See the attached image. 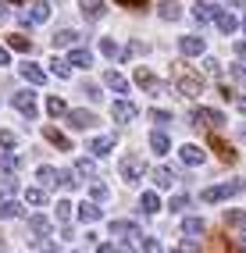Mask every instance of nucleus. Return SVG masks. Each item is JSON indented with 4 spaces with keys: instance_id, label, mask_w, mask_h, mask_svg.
<instances>
[{
    "instance_id": "473e14b6",
    "label": "nucleus",
    "mask_w": 246,
    "mask_h": 253,
    "mask_svg": "<svg viewBox=\"0 0 246 253\" xmlns=\"http://www.w3.org/2000/svg\"><path fill=\"white\" fill-rule=\"evenodd\" d=\"M100 54H104V57H111V61H118V57H125L122 50H118V43H114V40H107V36L100 40Z\"/></svg>"
},
{
    "instance_id": "4d7b16f0",
    "label": "nucleus",
    "mask_w": 246,
    "mask_h": 253,
    "mask_svg": "<svg viewBox=\"0 0 246 253\" xmlns=\"http://www.w3.org/2000/svg\"><path fill=\"white\" fill-rule=\"evenodd\" d=\"M232 50H236V57H243V61H246V43H236Z\"/></svg>"
},
{
    "instance_id": "a19ab883",
    "label": "nucleus",
    "mask_w": 246,
    "mask_h": 253,
    "mask_svg": "<svg viewBox=\"0 0 246 253\" xmlns=\"http://www.w3.org/2000/svg\"><path fill=\"white\" fill-rule=\"evenodd\" d=\"M75 171H79V175H93L96 168H93V161H89V157H79V161H75Z\"/></svg>"
},
{
    "instance_id": "e433bc0d",
    "label": "nucleus",
    "mask_w": 246,
    "mask_h": 253,
    "mask_svg": "<svg viewBox=\"0 0 246 253\" xmlns=\"http://www.w3.org/2000/svg\"><path fill=\"white\" fill-rule=\"evenodd\" d=\"M25 204H32V207L46 204V193H43V189H36V185H32V189H25Z\"/></svg>"
},
{
    "instance_id": "2eb2a0df",
    "label": "nucleus",
    "mask_w": 246,
    "mask_h": 253,
    "mask_svg": "<svg viewBox=\"0 0 246 253\" xmlns=\"http://www.w3.org/2000/svg\"><path fill=\"white\" fill-rule=\"evenodd\" d=\"M68 64H72V68H89V64H93V54H89L86 46H72Z\"/></svg>"
},
{
    "instance_id": "6ab92c4d",
    "label": "nucleus",
    "mask_w": 246,
    "mask_h": 253,
    "mask_svg": "<svg viewBox=\"0 0 246 253\" xmlns=\"http://www.w3.org/2000/svg\"><path fill=\"white\" fill-rule=\"evenodd\" d=\"M157 14L164 22H178V18H182V7H178L175 0H164V4H157Z\"/></svg>"
},
{
    "instance_id": "f257e3e1",
    "label": "nucleus",
    "mask_w": 246,
    "mask_h": 253,
    "mask_svg": "<svg viewBox=\"0 0 246 253\" xmlns=\"http://www.w3.org/2000/svg\"><path fill=\"white\" fill-rule=\"evenodd\" d=\"M171 82H175V89L182 93V96H189V100H196V96L204 93V75L193 72L189 64H182V61L171 64Z\"/></svg>"
},
{
    "instance_id": "1a4fd4ad",
    "label": "nucleus",
    "mask_w": 246,
    "mask_h": 253,
    "mask_svg": "<svg viewBox=\"0 0 246 253\" xmlns=\"http://www.w3.org/2000/svg\"><path fill=\"white\" fill-rule=\"evenodd\" d=\"M68 125L79 128V132H86V128L96 125V114L93 111H68Z\"/></svg>"
},
{
    "instance_id": "f704fd0d",
    "label": "nucleus",
    "mask_w": 246,
    "mask_h": 253,
    "mask_svg": "<svg viewBox=\"0 0 246 253\" xmlns=\"http://www.w3.org/2000/svg\"><path fill=\"white\" fill-rule=\"evenodd\" d=\"M22 214V204H14V200H0V217H18Z\"/></svg>"
},
{
    "instance_id": "338daca9",
    "label": "nucleus",
    "mask_w": 246,
    "mask_h": 253,
    "mask_svg": "<svg viewBox=\"0 0 246 253\" xmlns=\"http://www.w3.org/2000/svg\"><path fill=\"white\" fill-rule=\"evenodd\" d=\"M178 253H182V250H178Z\"/></svg>"
},
{
    "instance_id": "4468645a",
    "label": "nucleus",
    "mask_w": 246,
    "mask_h": 253,
    "mask_svg": "<svg viewBox=\"0 0 246 253\" xmlns=\"http://www.w3.org/2000/svg\"><path fill=\"white\" fill-rule=\"evenodd\" d=\"M193 18L200 22V25H207V22H214V18H218V4H207V0H200V4L193 7Z\"/></svg>"
},
{
    "instance_id": "5fc2aeb1",
    "label": "nucleus",
    "mask_w": 246,
    "mask_h": 253,
    "mask_svg": "<svg viewBox=\"0 0 246 253\" xmlns=\"http://www.w3.org/2000/svg\"><path fill=\"white\" fill-rule=\"evenodd\" d=\"M7 50H11V46H0V68H4V64H11V57H7Z\"/></svg>"
},
{
    "instance_id": "79ce46f5",
    "label": "nucleus",
    "mask_w": 246,
    "mask_h": 253,
    "mask_svg": "<svg viewBox=\"0 0 246 253\" xmlns=\"http://www.w3.org/2000/svg\"><path fill=\"white\" fill-rule=\"evenodd\" d=\"M136 54H146V46H143L139 40H132V43L125 46V57H122V61H128V57H136Z\"/></svg>"
},
{
    "instance_id": "49530a36",
    "label": "nucleus",
    "mask_w": 246,
    "mask_h": 253,
    "mask_svg": "<svg viewBox=\"0 0 246 253\" xmlns=\"http://www.w3.org/2000/svg\"><path fill=\"white\" fill-rule=\"evenodd\" d=\"M168 207H171V211H186V207H189V196H186V193H178V196L171 200Z\"/></svg>"
},
{
    "instance_id": "0eeeda50",
    "label": "nucleus",
    "mask_w": 246,
    "mask_h": 253,
    "mask_svg": "<svg viewBox=\"0 0 246 253\" xmlns=\"http://www.w3.org/2000/svg\"><path fill=\"white\" fill-rule=\"evenodd\" d=\"M11 104L18 107V111H22V114L29 118V122H32V118L40 114V107H36V93H14V96H11Z\"/></svg>"
},
{
    "instance_id": "4be33fe9",
    "label": "nucleus",
    "mask_w": 246,
    "mask_h": 253,
    "mask_svg": "<svg viewBox=\"0 0 246 253\" xmlns=\"http://www.w3.org/2000/svg\"><path fill=\"white\" fill-rule=\"evenodd\" d=\"M89 150H93L96 157L111 154V150H114V136H96V139H89Z\"/></svg>"
},
{
    "instance_id": "f8f14e48",
    "label": "nucleus",
    "mask_w": 246,
    "mask_h": 253,
    "mask_svg": "<svg viewBox=\"0 0 246 253\" xmlns=\"http://www.w3.org/2000/svg\"><path fill=\"white\" fill-rule=\"evenodd\" d=\"M204 36H182L178 40V50H182V54H189V57H200L204 54Z\"/></svg>"
},
{
    "instance_id": "39448f33",
    "label": "nucleus",
    "mask_w": 246,
    "mask_h": 253,
    "mask_svg": "<svg viewBox=\"0 0 246 253\" xmlns=\"http://www.w3.org/2000/svg\"><path fill=\"white\" fill-rule=\"evenodd\" d=\"M207 146H210V150L218 154V161H221V164H236V161H239V154H236V150L228 146V143H225L221 136H218V132H214V136L207 139Z\"/></svg>"
},
{
    "instance_id": "4c0bfd02",
    "label": "nucleus",
    "mask_w": 246,
    "mask_h": 253,
    "mask_svg": "<svg viewBox=\"0 0 246 253\" xmlns=\"http://www.w3.org/2000/svg\"><path fill=\"white\" fill-rule=\"evenodd\" d=\"M46 111H50L54 118H61V114H68V107H64V100H61V96H50V100H46Z\"/></svg>"
},
{
    "instance_id": "20e7f679",
    "label": "nucleus",
    "mask_w": 246,
    "mask_h": 253,
    "mask_svg": "<svg viewBox=\"0 0 246 253\" xmlns=\"http://www.w3.org/2000/svg\"><path fill=\"white\" fill-rule=\"evenodd\" d=\"M236 193H243V182H225V185H210V189H204V193H200V200H204V204H214V200L236 196Z\"/></svg>"
},
{
    "instance_id": "58836bf2",
    "label": "nucleus",
    "mask_w": 246,
    "mask_h": 253,
    "mask_svg": "<svg viewBox=\"0 0 246 253\" xmlns=\"http://www.w3.org/2000/svg\"><path fill=\"white\" fill-rule=\"evenodd\" d=\"M204 72H207L210 79H218V75H221V61H218V57H207V61H204Z\"/></svg>"
},
{
    "instance_id": "c9c22d12",
    "label": "nucleus",
    "mask_w": 246,
    "mask_h": 253,
    "mask_svg": "<svg viewBox=\"0 0 246 253\" xmlns=\"http://www.w3.org/2000/svg\"><path fill=\"white\" fill-rule=\"evenodd\" d=\"M50 75H57V79H68V75H72V64L54 57V61H50Z\"/></svg>"
},
{
    "instance_id": "69168bd1",
    "label": "nucleus",
    "mask_w": 246,
    "mask_h": 253,
    "mask_svg": "<svg viewBox=\"0 0 246 253\" xmlns=\"http://www.w3.org/2000/svg\"><path fill=\"white\" fill-rule=\"evenodd\" d=\"M243 32H246V18H243Z\"/></svg>"
},
{
    "instance_id": "b1692460",
    "label": "nucleus",
    "mask_w": 246,
    "mask_h": 253,
    "mask_svg": "<svg viewBox=\"0 0 246 253\" xmlns=\"http://www.w3.org/2000/svg\"><path fill=\"white\" fill-rule=\"evenodd\" d=\"M225 228L246 232V211H228V214H225Z\"/></svg>"
},
{
    "instance_id": "37998d69",
    "label": "nucleus",
    "mask_w": 246,
    "mask_h": 253,
    "mask_svg": "<svg viewBox=\"0 0 246 253\" xmlns=\"http://www.w3.org/2000/svg\"><path fill=\"white\" fill-rule=\"evenodd\" d=\"M72 217V204L68 200H57V221H68Z\"/></svg>"
},
{
    "instance_id": "0e129e2a",
    "label": "nucleus",
    "mask_w": 246,
    "mask_h": 253,
    "mask_svg": "<svg viewBox=\"0 0 246 253\" xmlns=\"http://www.w3.org/2000/svg\"><path fill=\"white\" fill-rule=\"evenodd\" d=\"M0 253H4V239H0Z\"/></svg>"
},
{
    "instance_id": "09e8293b",
    "label": "nucleus",
    "mask_w": 246,
    "mask_h": 253,
    "mask_svg": "<svg viewBox=\"0 0 246 253\" xmlns=\"http://www.w3.org/2000/svg\"><path fill=\"white\" fill-rule=\"evenodd\" d=\"M200 250V243H196V235H186L182 239V253H196Z\"/></svg>"
},
{
    "instance_id": "c03bdc74",
    "label": "nucleus",
    "mask_w": 246,
    "mask_h": 253,
    "mask_svg": "<svg viewBox=\"0 0 246 253\" xmlns=\"http://www.w3.org/2000/svg\"><path fill=\"white\" fill-rule=\"evenodd\" d=\"M150 122H157V125H168V122H171V114H168V111H161V107H154V111H150Z\"/></svg>"
},
{
    "instance_id": "13d9d810",
    "label": "nucleus",
    "mask_w": 246,
    "mask_h": 253,
    "mask_svg": "<svg viewBox=\"0 0 246 253\" xmlns=\"http://www.w3.org/2000/svg\"><path fill=\"white\" fill-rule=\"evenodd\" d=\"M118 253H136V246H132V243H122V246H118Z\"/></svg>"
},
{
    "instance_id": "bb28decb",
    "label": "nucleus",
    "mask_w": 246,
    "mask_h": 253,
    "mask_svg": "<svg viewBox=\"0 0 246 253\" xmlns=\"http://www.w3.org/2000/svg\"><path fill=\"white\" fill-rule=\"evenodd\" d=\"M7 46H11V50H22V54H29V50H32V40L22 36V32H11V36H7Z\"/></svg>"
},
{
    "instance_id": "423d86ee",
    "label": "nucleus",
    "mask_w": 246,
    "mask_h": 253,
    "mask_svg": "<svg viewBox=\"0 0 246 253\" xmlns=\"http://www.w3.org/2000/svg\"><path fill=\"white\" fill-rule=\"evenodd\" d=\"M136 86H143V89H150V93H168V86L164 82H157V75L150 72V68H136Z\"/></svg>"
},
{
    "instance_id": "7c9ffc66",
    "label": "nucleus",
    "mask_w": 246,
    "mask_h": 253,
    "mask_svg": "<svg viewBox=\"0 0 246 253\" xmlns=\"http://www.w3.org/2000/svg\"><path fill=\"white\" fill-rule=\"evenodd\" d=\"M29 232H36L40 239H43V235L50 232V221H46V217H40V214H32V217H29Z\"/></svg>"
},
{
    "instance_id": "e2e57ef3",
    "label": "nucleus",
    "mask_w": 246,
    "mask_h": 253,
    "mask_svg": "<svg viewBox=\"0 0 246 253\" xmlns=\"http://www.w3.org/2000/svg\"><path fill=\"white\" fill-rule=\"evenodd\" d=\"M7 4H25V0H7Z\"/></svg>"
},
{
    "instance_id": "052dcab7",
    "label": "nucleus",
    "mask_w": 246,
    "mask_h": 253,
    "mask_svg": "<svg viewBox=\"0 0 246 253\" xmlns=\"http://www.w3.org/2000/svg\"><path fill=\"white\" fill-rule=\"evenodd\" d=\"M228 4H232V7H243V11H246V0H228Z\"/></svg>"
},
{
    "instance_id": "603ef678",
    "label": "nucleus",
    "mask_w": 246,
    "mask_h": 253,
    "mask_svg": "<svg viewBox=\"0 0 246 253\" xmlns=\"http://www.w3.org/2000/svg\"><path fill=\"white\" fill-rule=\"evenodd\" d=\"M143 253H161V243L157 239H143Z\"/></svg>"
},
{
    "instance_id": "c85d7f7f",
    "label": "nucleus",
    "mask_w": 246,
    "mask_h": 253,
    "mask_svg": "<svg viewBox=\"0 0 246 253\" xmlns=\"http://www.w3.org/2000/svg\"><path fill=\"white\" fill-rule=\"evenodd\" d=\"M36 175H40V182H43V185H61V171H54L50 164H43Z\"/></svg>"
},
{
    "instance_id": "a211bd4d",
    "label": "nucleus",
    "mask_w": 246,
    "mask_h": 253,
    "mask_svg": "<svg viewBox=\"0 0 246 253\" xmlns=\"http://www.w3.org/2000/svg\"><path fill=\"white\" fill-rule=\"evenodd\" d=\"M111 235H125V239H139V228L132 225V221H111Z\"/></svg>"
},
{
    "instance_id": "a878e982",
    "label": "nucleus",
    "mask_w": 246,
    "mask_h": 253,
    "mask_svg": "<svg viewBox=\"0 0 246 253\" xmlns=\"http://www.w3.org/2000/svg\"><path fill=\"white\" fill-rule=\"evenodd\" d=\"M139 211H143V214H157V211H161L157 193H143V196H139Z\"/></svg>"
},
{
    "instance_id": "9b49d317",
    "label": "nucleus",
    "mask_w": 246,
    "mask_h": 253,
    "mask_svg": "<svg viewBox=\"0 0 246 253\" xmlns=\"http://www.w3.org/2000/svg\"><path fill=\"white\" fill-rule=\"evenodd\" d=\"M178 157H182V164H189V168H200L207 154H204V150H200V146H193V143H186L182 150H178Z\"/></svg>"
},
{
    "instance_id": "680f3d73",
    "label": "nucleus",
    "mask_w": 246,
    "mask_h": 253,
    "mask_svg": "<svg viewBox=\"0 0 246 253\" xmlns=\"http://www.w3.org/2000/svg\"><path fill=\"white\" fill-rule=\"evenodd\" d=\"M0 18H7V4H0Z\"/></svg>"
},
{
    "instance_id": "6e6d98bb",
    "label": "nucleus",
    "mask_w": 246,
    "mask_h": 253,
    "mask_svg": "<svg viewBox=\"0 0 246 253\" xmlns=\"http://www.w3.org/2000/svg\"><path fill=\"white\" fill-rule=\"evenodd\" d=\"M96 253H118V246H111V243H104V246H96Z\"/></svg>"
},
{
    "instance_id": "9d476101",
    "label": "nucleus",
    "mask_w": 246,
    "mask_h": 253,
    "mask_svg": "<svg viewBox=\"0 0 246 253\" xmlns=\"http://www.w3.org/2000/svg\"><path fill=\"white\" fill-rule=\"evenodd\" d=\"M18 72H22V79L29 82V86H43V82H46V72L40 68V64H29V61H25Z\"/></svg>"
},
{
    "instance_id": "6e6552de",
    "label": "nucleus",
    "mask_w": 246,
    "mask_h": 253,
    "mask_svg": "<svg viewBox=\"0 0 246 253\" xmlns=\"http://www.w3.org/2000/svg\"><path fill=\"white\" fill-rule=\"evenodd\" d=\"M136 114H139V107L128 104V100H114V104H111V118H114V122H136Z\"/></svg>"
},
{
    "instance_id": "bf43d9fd",
    "label": "nucleus",
    "mask_w": 246,
    "mask_h": 253,
    "mask_svg": "<svg viewBox=\"0 0 246 253\" xmlns=\"http://www.w3.org/2000/svg\"><path fill=\"white\" fill-rule=\"evenodd\" d=\"M236 107H239V111L246 114V96H236Z\"/></svg>"
},
{
    "instance_id": "393cba45",
    "label": "nucleus",
    "mask_w": 246,
    "mask_h": 253,
    "mask_svg": "<svg viewBox=\"0 0 246 253\" xmlns=\"http://www.w3.org/2000/svg\"><path fill=\"white\" fill-rule=\"evenodd\" d=\"M150 146H154V154H168V150H171V139L157 128V132H150Z\"/></svg>"
},
{
    "instance_id": "5701e85b",
    "label": "nucleus",
    "mask_w": 246,
    "mask_h": 253,
    "mask_svg": "<svg viewBox=\"0 0 246 253\" xmlns=\"http://www.w3.org/2000/svg\"><path fill=\"white\" fill-rule=\"evenodd\" d=\"M100 217H104V211L96 207V204H82V207H79V221L93 225V221H100Z\"/></svg>"
},
{
    "instance_id": "7ed1b4c3",
    "label": "nucleus",
    "mask_w": 246,
    "mask_h": 253,
    "mask_svg": "<svg viewBox=\"0 0 246 253\" xmlns=\"http://www.w3.org/2000/svg\"><path fill=\"white\" fill-rule=\"evenodd\" d=\"M193 125H204V128H221L225 125V114L221 111H214V107H196L193 111Z\"/></svg>"
},
{
    "instance_id": "c756f323",
    "label": "nucleus",
    "mask_w": 246,
    "mask_h": 253,
    "mask_svg": "<svg viewBox=\"0 0 246 253\" xmlns=\"http://www.w3.org/2000/svg\"><path fill=\"white\" fill-rule=\"evenodd\" d=\"M182 232H186V235H204L207 225H204V217H186V221H182Z\"/></svg>"
},
{
    "instance_id": "72a5a7b5",
    "label": "nucleus",
    "mask_w": 246,
    "mask_h": 253,
    "mask_svg": "<svg viewBox=\"0 0 246 253\" xmlns=\"http://www.w3.org/2000/svg\"><path fill=\"white\" fill-rule=\"evenodd\" d=\"M207 253H232V250H228V235H210Z\"/></svg>"
},
{
    "instance_id": "8fccbe9b",
    "label": "nucleus",
    "mask_w": 246,
    "mask_h": 253,
    "mask_svg": "<svg viewBox=\"0 0 246 253\" xmlns=\"http://www.w3.org/2000/svg\"><path fill=\"white\" fill-rule=\"evenodd\" d=\"M61 185H64V189H75V185H79V178H75L72 171H61Z\"/></svg>"
},
{
    "instance_id": "3c124183",
    "label": "nucleus",
    "mask_w": 246,
    "mask_h": 253,
    "mask_svg": "<svg viewBox=\"0 0 246 253\" xmlns=\"http://www.w3.org/2000/svg\"><path fill=\"white\" fill-rule=\"evenodd\" d=\"M89 193H93V200H104V196H107V185H104V182H93Z\"/></svg>"
},
{
    "instance_id": "2f4dec72",
    "label": "nucleus",
    "mask_w": 246,
    "mask_h": 253,
    "mask_svg": "<svg viewBox=\"0 0 246 253\" xmlns=\"http://www.w3.org/2000/svg\"><path fill=\"white\" fill-rule=\"evenodd\" d=\"M75 43H79V32H72V29H64V32L54 36V50L57 46H75Z\"/></svg>"
},
{
    "instance_id": "ea45409f",
    "label": "nucleus",
    "mask_w": 246,
    "mask_h": 253,
    "mask_svg": "<svg viewBox=\"0 0 246 253\" xmlns=\"http://www.w3.org/2000/svg\"><path fill=\"white\" fill-rule=\"evenodd\" d=\"M118 7H132V11H146L150 7V0H114Z\"/></svg>"
},
{
    "instance_id": "f03ea898",
    "label": "nucleus",
    "mask_w": 246,
    "mask_h": 253,
    "mask_svg": "<svg viewBox=\"0 0 246 253\" xmlns=\"http://www.w3.org/2000/svg\"><path fill=\"white\" fill-rule=\"evenodd\" d=\"M118 171H122L125 182H136V178H143V171H146V161H143L139 154H125V157L118 161Z\"/></svg>"
},
{
    "instance_id": "de8ad7c7",
    "label": "nucleus",
    "mask_w": 246,
    "mask_h": 253,
    "mask_svg": "<svg viewBox=\"0 0 246 253\" xmlns=\"http://www.w3.org/2000/svg\"><path fill=\"white\" fill-rule=\"evenodd\" d=\"M0 161H4V168H7V171H14V168H18V157H14L11 150H4V154H0Z\"/></svg>"
},
{
    "instance_id": "ddd939ff",
    "label": "nucleus",
    "mask_w": 246,
    "mask_h": 253,
    "mask_svg": "<svg viewBox=\"0 0 246 253\" xmlns=\"http://www.w3.org/2000/svg\"><path fill=\"white\" fill-rule=\"evenodd\" d=\"M43 139L50 143V146H57V150H72V139L64 136V132H57L54 125H43Z\"/></svg>"
},
{
    "instance_id": "dca6fc26",
    "label": "nucleus",
    "mask_w": 246,
    "mask_h": 253,
    "mask_svg": "<svg viewBox=\"0 0 246 253\" xmlns=\"http://www.w3.org/2000/svg\"><path fill=\"white\" fill-rule=\"evenodd\" d=\"M82 14H86L89 22H100L107 14V7H104V0H82Z\"/></svg>"
},
{
    "instance_id": "a18cd8bd",
    "label": "nucleus",
    "mask_w": 246,
    "mask_h": 253,
    "mask_svg": "<svg viewBox=\"0 0 246 253\" xmlns=\"http://www.w3.org/2000/svg\"><path fill=\"white\" fill-rule=\"evenodd\" d=\"M14 143H18V136H14V132H7V128H0V146H14Z\"/></svg>"
},
{
    "instance_id": "412c9836",
    "label": "nucleus",
    "mask_w": 246,
    "mask_h": 253,
    "mask_svg": "<svg viewBox=\"0 0 246 253\" xmlns=\"http://www.w3.org/2000/svg\"><path fill=\"white\" fill-rule=\"evenodd\" d=\"M104 82H107V86H111L114 93H128V79H125L122 72H114V68H111V72L104 75Z\"/></svg>"
},
{
    "instance_id": "f3484780",
    "label": "nucleus",
    "mask_w": 246,
    "mask_h": 253,
    "mask_svg": "<svg viewBox=\"0 0 246 253\" xmlns=\"http://www.w3.org/2000/svg\"><path fill=\"white\" fill-rule=\"evenodd\" d=\"M214 25H218V29L225 32V36H232V32L239 29V22H236V14H232V11H221V7H218V18H214Z\"/></svg>"
},
{
    "instance_id": "cd10ccee",
    "label": "nucleus",
    "mask_w": 246,
    "mask_h": 253,
    "mask_svg": "<svg viewBox=\"0 0 246 253\" xmlns=\"http://www.w3.org/2000/svg\"><path fill=\"white\" fill-rule=\"evenodd\" d=\"M29 18L32 22H46V18H50V4H46V0H36L32 11H29Z\"/></svg>"
},
{
    "instance_id": "864d4df0",
    "label": "nucleus",
    "mask_w": 246,
    "mask_h": 253,
    "mask_svg": "<svg viewBox=\"0 0 246 253\" xmlns=\"http://www.w3.org/2000/svg\"><path fill=\"white\" fill-rule=\"evenodd\" d=\"M82 93H86L89 100H100V96H104V93H100V89H96V86H82Z\"/></svg>"
},
{
    "instance_id": "aec40b11",
    "label": "nucleus",
    "mask_w": 246,
    "mask_h": 253,
    "mask_svg": "<svg viewBox=\"0 0 246 253\" xmlns=\"http://www.w3.org/2000/svg\"><path fill=\"white\" fill-rule=\"evenodd\" d=\"M154 182L161 185V189H171V185L178 182V175L171 171V168H154Z\"/></svg>"
}]
</instances>
